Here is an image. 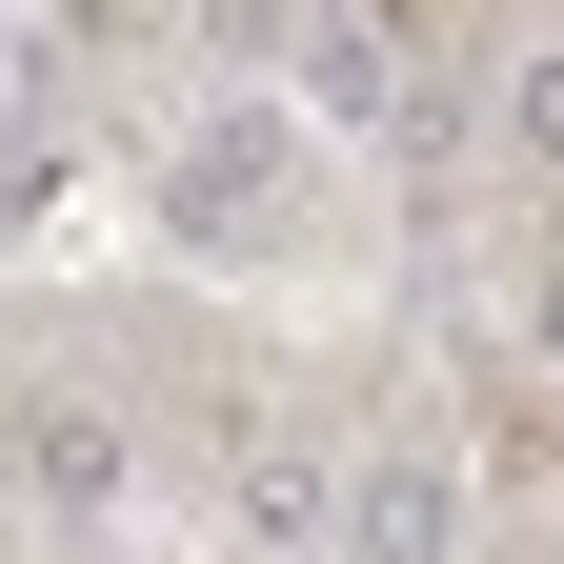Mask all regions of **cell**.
I'll use <instances>...</instances> for the list:
<instances>
[{
  "label": "cell",
  "mask_w": 564,
  "mask_h": 564,
  "mask_svg": "<svg viewBox=\"0 0 564 564\" xmlns=\"http://www.w3.org/2000/svg\"><path fill=\"white\" fill-rule=\"evenodd\" d=\"M444 544H464L444 444H364V464H343V564H444Z\"/></svg>",
  "instance_id": "cell-1"
},
{
  "label": "cell",
  "mask_w": 564,
  "mask_h": 564,
  "mask_svg": "<svg viewBox=\"0 0 564 564\" xmlns=\"http://www.w3.org/2000/svg\"><path fill=\"white\" fill-rule=\"evenodd\" d=\"M21 464H41V505H61V524L121 505V403H21Z\"/></svg>",
  "instance_id": "cell-2"
},
{
  "label": "cell",
  "mask_w": 564,
  "mask_h": 564,
  "mask_svg": "<svg viewBox=\"0 0 564 564\" xmlns=\"http://www.w3.org/2000/svg\"><path fill=\"white\" fill-rule=\"evenodd\" d=\"M242 544H343V484L323 464H242Z\"/></svg>",
  "instance_id": "cell-3"
},
{
  "label": "cell",
  "mask_w": 564,
  "mask_h": 564,
  "mask_svg": "<svg viewBox=\"0 0 564 564\" xmlns=\"http://www.w3.org/2000/svg\"><path fill=\"white\" fill-rule=\"evenodd\" d=\"M505 141H524V162H564V41L524 61V82H505Z\"/></svg>",
  "instance_id": "cell-4"
},
{
  "label": "cell",
  "mask_w": 564,
  "mask_h": 564,
  "mask_svg": "<svg viewBox=\"0 0 564 564\" xmlns=\"http://www.w3.org/2000/svg\"><path fill=\"white\" fill-rule=\"evenodd\" d=\"M524 323H544V364H564V262H544V282H524Z\"/></svg>",
  "instance_id": "cell-5"
}]
</instances>
